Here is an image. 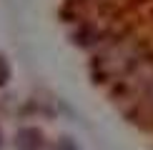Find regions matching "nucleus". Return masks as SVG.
Returning <instances> with one entry per match:
<instances>
[{
  "label": "nucleus",
  "mask_w": 153,
  "mask_h": 150,
  "mask_svg": "<svg viewBox=\"0 0 153 150\" xmlns=\"http://www.w3.org/2000/svg\"><path fill=\"white\" fill-rule=\"evenodd\" d=\"M148 55V48L133 35H120V38H108L98 48L93 58V73L100 80H118L126 78L138 62H143Z\"/></svg>",
  "instance_id": "f257e3e1"
},
{
  "label": "nucleus",
  "mask_w": 153,
  "mask_h": 150,
  "mask_svg": "<svg viewBox=\"0 0 153 150\" xmlns=\"http://www.w3.org/2000/svg\"><path fill=\"white\" fill-rule=\"evenodd\" d=\"M43 145V135L35 128H23L15 135V148L18 150H40Z\"/></svg>",
  "instance_id": "f03ea898"
},
{
  "label": "nucleus",
  "mask_w": 153,
  "mask_h": 150,
  "mask_svg": "<svg viewBox=\"0 0 153 150\" xmlns=\"http://www.w3.org/2000/svg\"><path fill=\"white\" fill-rule=\"evenodd\" d=\"M138 105H143L148 112H153V80H151V85L146 88V93H143V98H141V103Z\"/></svg>",
  "instance_id": "7ed1b4c3"
},
{
  "label": "nucleus",
  "mask_w": 153,
  "mask_h": 150,
  "mask_svg": "<svg viewBox=\"0 0 153 150\" xmlns=\"http://www.w3.org/2000/svg\"><path fill=\"white\" fill-rule=\"evenodd\" d=\"M8 78H10V68H8V60L0 55V88H3L5 83H8Z\"/></svg>",
  "instance_id": "20e7f679"
}]
</instances>
